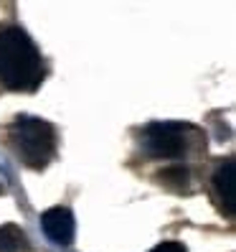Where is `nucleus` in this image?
Returning <instances> with one entry per match:
<instances>
[{
	"label": "nucleus",
	"mask_w": 236,
	"mask_h": 252,
	"mask_svg": "<svg viewBox=\"0 0 236 252\" xmlns=\"http://www.w3.org/2000/svg\"><path fill=\"white\" fill-rule=\"evenodd\" d=\"M150 252H185V247L181 242H160L157 247H153Z\"/></svg>",
	"instance_id": "nucleus-8"
},
{
	"label": "nucleus",
	"mask_w": 236,
	"mask_h": 252,
	"mask_svg": "<svg viewBox=\"0 0 236 252\" xmlns=\"http://www.w3.org/2000/svg\"><path fill=\"white\" fill-rule=\"evenodd\" d=\"M0 82L13 92H33L43 82L41 54L21 28L0 31Z\"/></svg>",
	"instance_id": "nucleus-1"
},
{
	"label": "nucleus",
	"mask_w": 236,
	"mask_h": 252,
	"mask_svg": "<svg viewBox=\"0 0 236 252\" xmlns=\"http://www.w3.org/2000/svg\"><path fill=\"white\" fill-rule=\"evenodd\" d=\"M157 179L163 181L165 186H173V189H185L188 184V171L183 166H170V168H163L157 173Z\"/></svg>",
	"instance_id": "nucleus-7"
},
{
	"label": "nucleus",
	"mask_w": 236,
	"mask_h": 252,
	"mask_svg": "<svg viewBox=\"0 0 236 252\" xmlns=\"http://www.w3.org/2000/svg\"><path fill=\"white\" fill-rule=\"evenodd\" d=\"M142 145L145 151L155 158H178L183 153V135L175 125H150L142 132Z\"/></svg>",
	"instance_id": "nucleus-3"
},
{
	"label": "nucleus",
	"mask_w": 236,
	"mask_h": 252,
	"mask_svg": "<svg viewBox=\"0 0 236 252\" xmlns=\"http://www.w3.org/2000/svg\"><path fill=\"white\" fill-rule=\"evenodd\" d=\"M10 143L18 158L33 171H43L56 153V132L53 125L41 117H18L10 125Z\"/></svg>",
	"instance_id": "nucleus-2"
},
{
	"label": "nucleus",
	"mask_w": 236,
	"mask_h": 252,
	"mask_svg": "<svg viewBox=\"0 0 236 252\" xmlns=\"http://www.w3.org/2000/svg\"><path fill=\"white\" fill-rule=\"evenodd\" d=\"M0 252H28V237L18 224H0Z\"/></svg>",
	"instance_id": "nucleus-6"
},
{
	"label": "nucleus",
	"mask_w": 236,
	"mask_h": 252,
	"mask_svg": "<svg viewBox=\"0 0 236 252\" xmlns=\"http://www.w3.org/2000/svg\"><path fill=\"white\" fill-rule=\"evenodd\" d=\"M41 227L46 232V237L51 242L69 247L74 242V232H77V224H74V214L66 209V206H53V209H46L41 214Z\"/></svg>",
	"instance_id": "nucleus-4"
},
{
	"label": "nucleus",
	"mask_w": 236,
	"mask_h": 252,
	"mask_svg": "<svg viewBox=\"0 0 236 252\" xmlns=\"http://www.w3.org/2000/svg\"><path fill=\"white\" fill-rule=\"evenodd\" d=\"M213 189H216L221 204H224L226 214L234 217V209H236V204H234V160H226V163H221V166L216 168Z\"/></svg>",
	"instance_id": "nucleus-5"
}]
</instances>
